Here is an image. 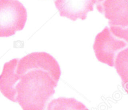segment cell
Masks as SVG:
<instances>
[{"label":"cell","instance_id":"cell-1","mask_svg":"<svg viewBox=\"0 0 128 110\" xmlns=\"http://www.w3.org/2000/svg\"><path fill=\"white\" fill-rule=\"evenodd\" d=\"M58 81L42 69H32L21 76L15 86L16 101L23 110H45Z\"/></svg>","mask_w":128,"mask_h":110},{"label":"cell","instance_id":"cell-2","mask_svg":"<svg viewBox=\"0 0 128 110\" xmlns=\"http://www.w3.org/2000/svg\"><path fill=\"white\" fill-rule=\"evenodd\" d=\"M96 4L109 20L112 34L128 43V0H96Z\"/></svg>","mask_w":128,"mask_h":110},{"label":"cell","instance_id":"cell-3","mask_svg":"<svg viewBox=\"0 0 128 110\" xmlns=\"http://www.w3.org/2000/svg\"><path fill=\"white\" fill-rule=\"evenodd\" d=\"M26 19V9L21 2L0 0V37H10L23 30Z\"/></svg>","mask_w":128,"mask_h":110},{"label":"cell","instance_id":"cell-4","mask_svg":"<svg viewBox=\"0 0 128 110\" xmlns=\"http://www.w3.org/2000/svg\"><path fill=\"white\" fill-rule=\"evenodd\" d=\"M127 47L128 43L114 36L108 26L97 35L93 45L98 60L110 67L114 66L118 54Z\"/></svg>","mask_w":128,"mask_h":110},{"label":"cell","instance_id":"cell-5","mask_svg":"<svg viewBox=\"0 0 128 110\" xmlns=\"http://www.w3.org/2000/svg\"><path fill=\"white\" fill-rule=\"evenodd\" d=\"M32 69H42L51 73L57 81L61 76V70L57 61L45 52H35L27 55L19 59L16 73L22 76Z\"/></svg>","mask_w":128,"mask_h":110},{"label":"cell","instance_id":"cell-6","mask_svg":"<svg viewBox=\"0 0 128 110\" xmlns=\"http://www.w3.org/2000/svg\"><path fill=\"white\" fill-rule=\"evenodd\" d=\"M96 0H55V5L62 17L72 21L84 20L87 13L94 10Z\"/></svg>","mask_w":128,"mask_h":110},{"label":"cell","instance_id":"cell-7","mask_svg":"<svg viewBox=\"0 0 128 110\" xmlns=\"http://www.w3.org/2000/svg\"><path fill=\"white\" fill-rule=\"evenodd\" d=\"M18 61L19 59L14 58L6 63L0 75V91L6 98L14 103H16L15 86L21 79V76L16 73Z\"/></svg>","mask_w":128,"mask_h":110},{"label":"cell","instance_id":"cell-8","mask_svg":"<svg viewBox=\"0 0 128 110\" xmlns=\"http://www.w3.org/2000/svg\"><path fill=\"white\" fill-rule=\"evenodd\" d=\"M114 67L120 77L122 88L128 94V47L118 54Z\"/></svg>","mask_w":128,"mask_h":110},{"label":"cell","instance_id":"cell-9","mask_svg":"<svg viewBox=\"0 0 128 110\" xmlns=\"http://www.w3.org/2000/svg\"><path fill=\"white\" fill-rule=\"evenodd\" d=\"M86 108L82 103L74 98H58L52 100L47 106V110H82Z\"/></svg>","mask_w":128,"mask_h":110},{"label":"cell","instance_id":"cell-10","mask_svg":"<svg viewBox=\"0 0 128 110\" xmlns=\"http://www.w3.org/2000/svg\"><path fill=\"white\" fill-rule=\"evenodd\" d=\"M88 110V108H86L84 109V110Z\"/></svg>","mask_w":128,"mask_h":110}]
</instances>
